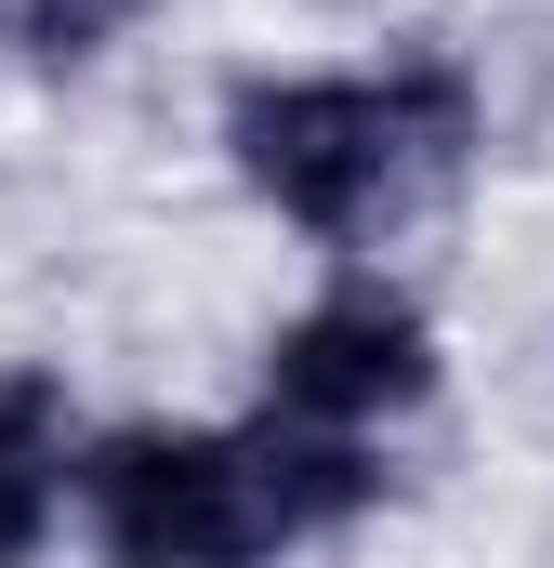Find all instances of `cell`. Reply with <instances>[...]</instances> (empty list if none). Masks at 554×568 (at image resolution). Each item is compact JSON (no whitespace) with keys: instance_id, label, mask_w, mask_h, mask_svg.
I'll return each instance as SVG.
<instances>
[{"instance_id":"7a4b0ae2","label":"cell","mask_w":554,"mask_h":568,"mask_svg":"<svg viewBox=\"0 0 554 568\" xmlns=\"http://www.w3.org/2000/svg\"><path fill=\"white\" fill-rule=\"evenodd\" d=\"M80 529L106 568H277L304 556L265 424H106L80 436Z\"/></svg>"},{"instance_id":"277c9868","label":"cell","mask_w":554,"mask_h":568,"mask_svg":"<svg viewBox=\"0 0 554 568\" xmlns=\"http://www.w3.org/2000/svg\"><path fill=\"white\" fill-rule=\"evenodd\" d=\"M80 516V397L40 357H0V568H40Z\"/></svg>"},{"instance_id":"5b68a950","label":"cell","mask_w":554,"mask_h":568,"mask_svg":"<svg viewBox=\"0 0 554 568\" xmlns=\"http://www.w3.org/2000/svg\"><path fill=\"white\" fill-rule=\"evenodd\" d=\"M13 13V40L40 53V67H93V53H120L158 0H0Z\"/></svg>"},{"instance_id":"6da1fadb","label":"cell","mask_w":554,"mask_h":568,"mask_svg":"<svg viewBox=\"0 0 554 568\" xmlns=\"http://www.w3.org/2000/svg\"><path fill=\"white\" fill-rule=\"evenodd\" d=\"M225 172L252 185V212H277L317 252H370L435 185L383 67H252L225 93Z\"/></svg>"},{"instance_id":"3957f363","label":"cell","mask_w":554,"mask_h":568,"mask_svg":"<svg viewBox=\"0 0 554 568\" xmlns=\"http://www.w3.org/2000/svg\"><path fill=\"white\" fill-rule=\"evenodd\" d=\"M435 371H449V344H435L422 291L343 265L330 291H304V304L277 317V344H265V410L330 424V436H383V424H410L422 397H435Z\"/></svg>"}]
</instances>
